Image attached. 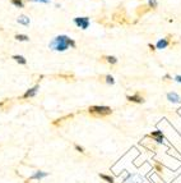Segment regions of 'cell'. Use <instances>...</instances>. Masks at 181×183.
Returning a JSON list of instances; mask_svg holds the SVG:
<instances>
[{
    "label": "cell",
    "mask_w": 181,
    "mask_h": 183,
    "mask_svg": "<svg viewBox=\"0 0 181 183\" xmlns=\"http://www.w3.org/2000/svg\"><path fill=\"white\" fill-rule=\"evenodd\" d=\"M29 1H35V3H43V4H49L50 0H29Z\"/></svg>",
    "instance_id": "ac0fdd59"
},
{
    "label": "cell",
    "mask_w": 181,
    "mask_h": 183,
    "mask_svg": "<svg viewBox=\"0 0 181 183\" xmlns=\"http://www.w3.org/2000/svg\"><path fill=\"white\" fill-rule=\"evenodd\" d=\"M17 22L19 24H23V26H28L29 24V18L27 17V15H24V14H22V15H19L18 17V19H17Z\"/></svg>",
    "instance_id": "9c48e42d"
},
{
    "label": "cell",
    "mask_w": 181,
    "mask_h": 183,
    "mask_svg": "<svg viewBox=\"0 0 181 183\" xmlns=\"http://www.w3.org/2000/svg\"><path fill=\"white\" fill-rule=\"evenodd\" d=\"M13 59H14L17 63H19V64H26L27 60H26V58L24 56H22V55H13Z\"/></svg>",
    "instance_id": "8fae6325"
},
{
    "label": "cell",
    "mask_w": 181,
    "mask_h": 183,
    "mask_svg": "<svg viewBox=\"0 0 181 183\" xmlns=\"http://www.w3.org/2000/svg\"><path fill=\"white\" fill-rule=\"evenodd\" d=\"M106 83L107 84H114L115 83V80H114V77L112 76H106Z\"/></svg>",
    "instance_id": "2e32d148"
},
{
    "label": "cell",
    "mask_w": 181,
    "mask_h": 183,
    "mask_svg": "<svg viewBox=\"0 0 181 183\" xmlns=\"http://www.w3.org/2000/svg\"><path fill=\"white\" fill-rule=\"evenodd\" d=\"M100 177L107 183H114V178H112L111 176H107V174H100Z\"/></svg>",
    "instance_id": "7c38bea8"
},
{
    "label": "cell",
    "mask_w": 181,
    "mask_h": 183,
    "mask_svg": "<svg viewBox=\"0 0 181 183\" xmlns=\"http://www.w3.org/2000/svg\"><path fill=\"white\" fill-rule=\"evenodd\" d=\"M148 46H149V48H150V49H152V50H154V46H153V45H152V44H149V45H148Z\"/></svg>",
    "instance_id": "7402d4cb"
},
{
    "label": "cell",
    "mask_w": 181,
    "mask_h": 183,
    "mask_svg": "<svg viewBox=\"0 0 181 183\" xmlns=\"http://www.w3.org/2000/svg\"><path fill=\"white\" fill-rule=\"evenodd\" d=\"M74 23H75V26L79 27V28L87 29L89 27L90 21L88 17H77V18H74Z\"/></svg>",
    "instance_id": "3957f363"
},
{
    "label": "cell",
    "mask_w": 181,
    "mask_h": 183,
    "mask_svg": "<svg viewBox=\"0 0 181 183\" xmlns=\"http://www.w3.org/2000/svg\"><path fill=\"white\" fill-rule=\"evenodd\" d=\"M12 4L17 8H23L24 7V3L23 0H12Z\"/></svg>",
    "instance_id": "4fadbf2b"
},
{
    "label": "cell",
    "mask_w": 181,
    "mask_h": 183,
    "mask_svg": "<svg viewBox=\"0 0 181 183\" xmlns=\"http://www.w3.org/2000/svg\"><path fill=\"white\" fill-rule=\"evenodd\" d=\"M150 137L154 138L156 142L158 143H162L163 142V135H162V131H154V132L150 133Z\"/></svg>",
    "instance_id": "5b68a950"
},
{
    "label": "cell",
    "mask_w": 181,
    "mask_h": 183,
    "mask_svg": "<svg viewBox=\"0 0 181 183\" xmlns=\"http://www.w3.org/2000/svg\"><path fill=\"white\" fill-rule=\"evenodd\" d=\"M38 88H40V86H38V84H36L35 87H32V88L27 90L26 94L23 95V99H28V97H33V96H36V94H37Z\"/></svg>",
    "instance_id": "277c9868"
},
{
    "label": "cell",
    "mask_w": 181,
    "mask_h": 183,
    "mask_svg": "<svg viewBox=\"0 0 181 183\" xmlns=\"http://www.w3.org/2000/svg\"><path fill=\"white\" fill-rule=\"evenodd\" d=\"M75 150L79 151V152H84V149L82 146H79V145H75Z\"/></svg>",
    "instance_id": "ffe728a7"
},
{
    "label": "cell",
    "mask_w": 181,
    "mask_h": 183,
    "mask_svg": "<svg viewBox=\"0 0 181 183\" xmlns=\"http://www.w3.org/2000/svg\"><path fill=\"white\" fill-rule=\"evenodd\" d=\"M149 1V7L153 8V9H156L157 8V0H148Z\"/></svg>",
    "instance_id": "e0dca14e"
},
{
    "label": "cell",
    "mask_w": 181,
    "mask_h": 183,
    "mask_svg": "<svg viewBox=\"0 0 181 183\" xmlns=\"http://www.w3.org/2000/svg\"><path fill=\"white\" fill-rule=\"evenodd\" d=\"M49 174L45 173V172H37V173H35L33 176L31 177V179H41V178H45V177H47Z\"/></svg>",
    "instance_id": "30bf717a"
},
{
    "label": "cell",
    "mask_w": 181,
    "mask_h": 183,
    "mask_svg": "<svg viewBox=\"0 0 181 183\" xmlns=\"http://www.w3.org/2000/svg\"><path fill=\"white\" fill-rule=\"evenodd\" d=\"M15 40L18 41H28L29 37L27 35H15Z\"/></svg>",
    "instance_id": "9a60e30c"
},
{
    "label": "cell",
    "mask_w": 181,
    "mask_h": 183,
    "mask_svg": "<svg viewBox=\"0 0 181 183\" xmlns=\"http://www.w3.org/2000/svg\"><path fill=\"white\" fill-rule=\"evenodd\" d=\"M175 81L179 82V83H181V76H176V77H175Z\"/></svg>",
    "instance_id": "44dd1931"
},
{
    "label": "cell",
    "mask_w": 181,
    "mask_h": 183,
    "mask_svg": "<svg viewBox=\"0 0 181 183\" xmlns=\"http://www.w3.org/2000/svg\"><path fill=\"white\" fill-rule=\"evenodd\" d=\"M167 100L171 103H181V97L176 92H168L167 94Z\"/></svg>",
    "instance_id": "52a82bcc"
},
{
    "label": "cell",
    "mask_w": 181,
    "mask_h": 183,
    "mask_svg": "<svg viewBox=\"0 0 181 183\" xmlns=\"http://www.w3.org/2000/svg\"><path fill=\"white\" fill-rule=\"evenodd\" d=\"M126 99L129 100V101L136 103V104H143V103H144V99H143V97H142L139 94H135V95H131V96H128Z\"/></svg>",
    "instance_id": "8992f818"
},
{
    "label": "cell",
    "mask_w": 181,
    "mask_h": 183,
    "mask_svg": "<svg viewBox=\"0 0 181 183\" xmlns=\"http://www.w3.org/2000/svg\"><path fill=\"white\" fill-rule=\"evenodd\" d=\"M89 114L92 115H96V117H106V115H110L112 113L111 108L108 106H102V105H94V106H89L88 109Z\"/></svg>",
    "instance_id": "7a4b0ae2"
},
{
    "label": "cell",
    "mask_w": 181,
    "mask_h": 183,
    "mask_svg": "<svg viewBox=\"0 0 181 183\" xmlns=\"http://www.w3.org/2000/svg\"><path fill=\"white\" fill-rule=\"evenodd\" d=\"M106 62H107V63H110V64H116V63H117V58H115V56H111V55H110V56H106Z\"/></svg>",
    "instance_id": "5bb4252c"
},
{
    "label": "cell",
    "mask_w": 181,
    "mask_h": 183,
    "mask_svg": "<svg viewBox=\"0 0 181 183\" xmlns=\"http://www.w3.org/2000/svg\"><path fill=\"white\" fill-rule=\"evenodd\" d=\"M49 48L55 51H67L69 48L75 49L77 45L75 41L68 37L67 35H60V36H56L55 39H53V41L49 44Z\"/></svg>",
    "instance_id": "6da1fadb"
},
{
    "label": "cell",
    "mask_w": 181,
    "mask_h": 183,
    "mask_svg": "<svg viewBox=\"0 0 181 183\" xmlns=\"http://www.w3.org/2000/svg\"><path fill=\"white\" fill-rule=\"evenodd\" d=\"M168 45H170L168 40H167V39H162V40H160L157 44H156V48L160 49V50H162V49H166Z\"/></svg>",
    "instance_id": "ba28073f"
},
{
    "label": "cell",
    "mask_w": 181,
    "mask_h": 183,
    "mask_svg": "<svg viewBox=\"0 0 181 183\" xmlns=\"http://www.w3.org/2000/svg\"><path fill=\"white\" fill-rule=\"evenodd\" d=\"M154 168H156V170H157V172H162V165H161L160 163H156Z\"/></svg>",
    "instance_id": "d6986e66"
}]
</instances>
